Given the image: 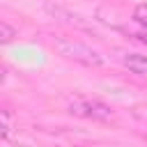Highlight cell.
<instances>
[{"label": "cell", "mask_w": 147, "mask_h": 147, "mask_svg": "<svg viewBox=\"0 0 147 147\" xmlns=\"http://www.w3.org/2000/svg\"><path fill=\"white\" fill-rule=\"evenodd\" d=\"M55 48L60 55H64L74 62H80L85 67H101L103 64V57L99 51H94L92 46H87L74 37H55Z\"/></svg>", "instance_id": "6da1fadb"}, {"label": "cell", "mask_w": 147, "mask_h": 147, "mask_svg": "<svg viewBox=\"0 0 147 147\" xmlns=\"http://www.w3.org/2000/svg\"><path fill=\"white\" fill-rule=\"evenodd\" d=\"M69 113L76 115V117H87V119H99V122H106L113 117V110L101 103V101H90V99H80V101H74L69 106Z\"/></svg>", "instance_id": "7a4b0ae2"}, {"label": "cell", "mask_w": 147, "mask_h": 147, "mask_svg": "<svg viewBox=\"0 0 147 147\" xmlns=\"http://www.w3.org/2000/svg\"><path fill=\"white\" fill-rule=\"evenodd\" d=\"M124 67L138 76H147V55H138V53H131L124 57Z\"/></svg>", "instance_id": "3957f363"}, {"label": "cell", "mask_w": 147, "mask_h": 147, "mask_svg": "<svg viewBox=\"0 0 147 147\" xmlns=\"http://www.w3.org/2000/svg\"><path fill=\"white\" fill-rule=\"evenodd\" d=\"M14 37H16V30H14L7 21H2V23H0V41H2V44H9Z\"/></svg>", "instance_id": "277c9868"}, {"label": "cell", "mask_w": 147, "mask_h": 147, "mask_svg": "<svg viewBox=\"0 0 147 147\" xmlns=\"http://www.w3.org/2000/svg\"><path fill=\"white\" fill-rule=\"evenodd\" d=\"M133 21L147 30V5H138V7L133 9Z\"/></svg>", "instance_id": "5b68a950"}, {"label": "cell", "mask_w": 147, "mask_h": 147, "mask_svg": "<svg viewBox=\"0 0 147 147\" xmlns=\"http://www.w3.org/2000/svg\"><path fill=\"white\" fill-rule=\"evenodd\" d=\"M2 138H9V133H11V117H9V113L7 110H2Z\"/></svg>", "instance_id": "8992f818"}, {"label": "cell", "mask_w": 147, "mask_h": 147, "mask_svg": "<svg viewBox=\"0 0 147 147\" xmlns=\"http://www.w3.org/2000/svg\"><path fill=\"white\" fill-rule=\"evenodd\" d=\"M145 147H147V145H145Z\"/></svg>", "instance_id": "52a82bcc"}]
</instances>
